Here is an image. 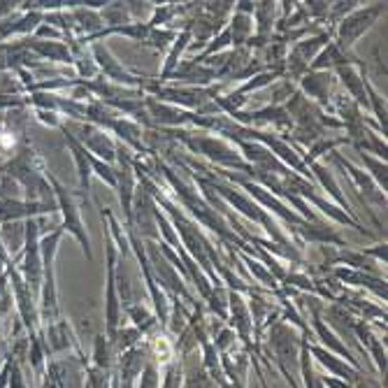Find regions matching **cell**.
Instances as JSON below:
<instances>
[{
    "instance_id": "4",
    "label": "cell",
    "mask_w": 388,
    "mask_h": 388,
    "mask_svg": "<svg viewBox=\"0 0 388 388\" xmlns=\"http://www.w3.org/2000/svg\"><path fill=\"white\" fill-rule=\"evenodd\" d=\"M35 49L42 54V56H49L51 61H70V54L65 46H61L56 42L46 44V42H35Z\"/></svg>"
},
{
    "instance_id": "3",
    "label": "cell",
    "mask_w": 388,
    "mask_h": 388,
    "mask_svg": "<svg viewBox=\"0 0 388 388\" xmlns=\"http://www.w3.org/2000/svg\"><path fill=\"white\" fill-rule=\"evenodd\" d=\"M35 212H51L49 205H28V203H19V200H3L0 203V219L10 221V219H19V216H30Z\"/></svg>"
},
{
    "instance_id": "1",
    "label": "cell",
    "mask_w": 388,
    "mask_h": 388,
    "mask_svg": "<svg viewBox=\"0 0 388 388\" xmlns=\"http://www.w3.org/2000/svg\"><path fill=\"white\" fill-rule=\"evenodd\" d=\"M379 12H382V5L372 7V10H361V12L351 14L349 19H344L342 28H339V42H342L344 46H351L361 37L363 30L379 17Z\"/></svg>"
},
{
    "instance_id": "2",
    "label": "cell",
    "mask_w": 388,
    "mask_h": 388,
    "mask_svg": "<svg viewBox=\"0 0 388 388\" xmlns=\"http://www.w3.org/2000/svg\"><path fill=\"white\" fill-rule=\"evenodd\" d=\"M58 191V200H61V207H63V214H65V226L70 232H75L77 237H80V242L84 244V251H87V256L91 258V249H89V237L84 235L82 230V221H80V214H77V207L73 205V200H70L68 193L61 189V186H56Z\"/></svg>"
}]
</instances>
